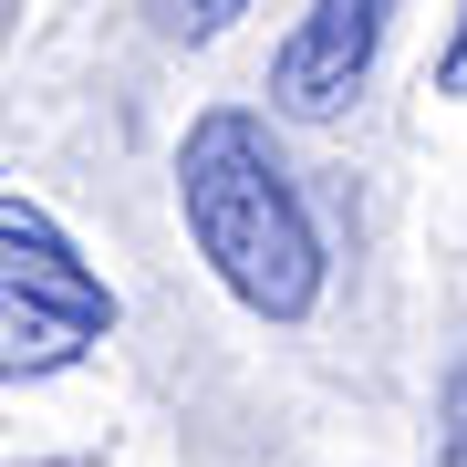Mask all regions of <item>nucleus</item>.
I'll list each match as a JSON object with an SVG mask.
<instances>
[{"label": "nucleus", "mask_w": 467, "mask_h": 467, "mask_svg": "<svg viewBox=\"0 0 467 467\" xmlns=\"http://www.w3.org/2000/svg\"><path fill=\"white\" fill-rule=\"evenodd\" d=\"M436 94H467V11H457V32H447V52H436Z\"/></svg>", "instance_id": "6"}, {"label": "nucleus", "mask_w": 467, "mask_h": 467, "mask_svg": "<svg viewBox=\"0 0 467 467\" xmlns=\"http://www.w3.org/2000/svg\"><path fill=\"white\" fill-rule=\"evenodd\" d=\"M239 11H250V0H146V21H156L167 42H218Z\"/></svg>", "instance_id": "4"}, {"label": "nucleus", "mask_w": 467, "mask_h": 467, "mask_svg": "<svg viewBox=\"0 0 467 467\" xmlns=\"http://www.w3.org/2000/svg\"><path fill=\"white\" fill-rule=\"evenodd\" d=\"M0 291H11V333H0V374L11 384L63 374L73 353H94L115 333V291L84 270V250H73L32 198L0 208Z\"/></svg>", "instance_id": "2"}, {"label": "nucleus", "mask_w": 467, "mask_h": 467, "mask_svg": "<svg viewBox=\"0 0 467 467\" xmlns=\"http://www.w3.org/2000/svg\"><path fill=\"white\" fill-rule=\"evenodd\" d=\"M384 21H395V0H312L301 32L270 52V104L301 115V125H333L364 94V73L384 52Z\"/></svg>", "instance_id": "3"}, {"label": "nucleus", "mask_w": 467, "mask_h": 467, "mask_svg": "<svg viewBox=\"0 0 467 467\" xmlns=\"http://www.w3.org/2000/svg\"><path fill=\"white\" fill-rule=\"evenodd\" d=\"M177 218L198 239V260L218 270V291L250 322H312L322 301V229L301 208L291 167L270 156L260 115L208 104L177 146Z\"/></svg>", "instance_id": "1"}, {"label": "nucleus", "mask_w": 467, "mask_h": 467, "mask_svg": "<svg viewBox=\"0 0 467 467\" xmlns=\"http://www.w3.org/2000/svg\"><path fill=\"white\" fill-rule=\"evenodd\" d=\"M436 467H467V364L447 374V395H436Z\"/></svg>", "instance_id": "5"}]
</instances>
